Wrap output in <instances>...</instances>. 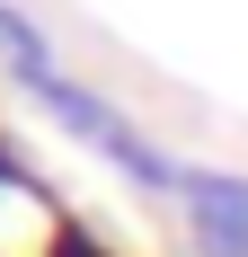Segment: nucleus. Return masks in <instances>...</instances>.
I'll list each match as a JSON object with an SVG mask.
<instances>
[{"label": "nucleus", "instance_id": "f257e3e1", "mask_svg": "<svg viewBox=\"0 0 248 257\" xmlns=\"http://www.w3.org/2000/svg\"><path fill=\"white\" fill-rule=\"evenodd\" d=\"M177 195H186L204 257H248V186L239 178H177Z\"/></svg>", "mask_w": 248, "mask_h": 257}, {"label": "nucleus", "instance_id": "f03ea898", "mask_svg": "<svg viewBox=\"0 0 248 257\" xmlns=\"http://www.w3.org/2000/svg\"><path fill=\"white\" fill-rule=\"evenodd\" d=\"M0 53H9V62H18L27 80H36V89L53 80V53H45V36H36V27H27L18 9H0Z\"/></svg>", "mask_w": 248, "mask_h": 257}, {"label": "nucleus", "instance_id": "7ed1b4c3", "mask_svg": "<svg viewBox=\"0 0 248 257\" xmlns=\"http://www.w3.org/2000/svg\"><path fill=\"white\" fill-rule=\"evenodd\" d=\"M53 257H106V248H98V239H80V231H62V239H53Z\"/></svg>", "mask_w": 248, "mask_h": 257}]
</instances>
